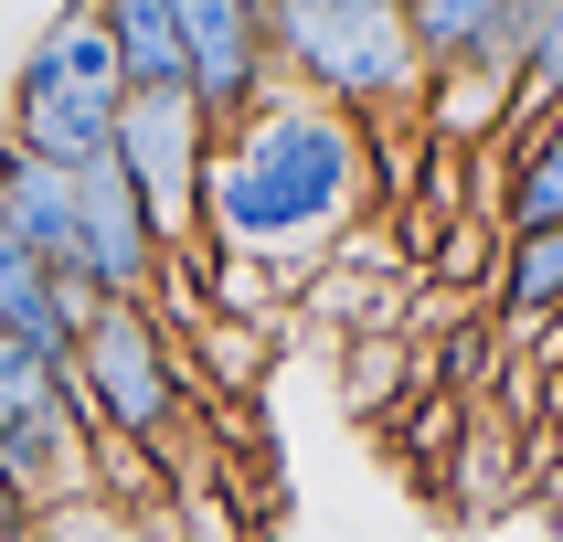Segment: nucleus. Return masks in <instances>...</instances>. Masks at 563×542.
I'll list each match as a JSON object with an SVG mask.
<instances>
[{
  "instance_id": "nucleus-1",
  "label": "nucleus",
  "mask_w": 563,
  "mask_h": 542,
  "mask_svg": "<svg viewBox=\"0 0 563 542\" xmlns=\"http://www.w3.org/2000/svg\"><path fill=\"white\" fill-rule=\"evenodd\" d=\"M351 223H373L362 128L330 118L319 96L266 86L245 118L213 139V170H202V245L255 255V266H277V277L298 287Z\"/></svg>"
},
{
  "instance_id": "nucleus-2",
  "label": "nucleus",
  "mask_w": 563,
  "mask_h": 542,
  "mask_svg": "<svg viewBox=\"0 0 563 542\" xmlns=\"http://www.w3.org/2000/svg\"><path fill=\"white\" fill-rule=\"evenodd\" d=\"M266 64L287 96H319L351 128H415L426 64L394 0H266Z\"/></svg>"
},
{
  "instance_id": "nucleus-3",
  "label": "nucleus",
  "mask_w": 563,
  "mask_h": 542,
  "mask_svg": "<svg viewBox=\"0 0 563 542\" xmlns=\"http://www.w3.org/2000/svg\"><path fill=\"white\" fill-rule=\"evenodd\" d=\"M118 107H128V86H118V54H107L96 11L86 0H54L43 32L0 75V150L43 159V170H96Z\"/></svg>"
},
{
  "instance_id": "nucleus-4",
  "label": "nucleus",
  "mask_w": 563,
  "mask_h": 542,
  "mask_svg": "<svg viewBox=\"0 0 563 542\" xmlns=\"http://www.w3.org/2000/svg\"><path fill=\"white\" fill-rule=\"evenodd\" d=\"M64 394L75 414L96 425V446H128V457H159V446H181L191 405V362L181 341L159 330V309H96L75 330V362H64Z\"/></svg>"
},
{
  "instance_id": "nucleus-5",
  "label": "nucleus",
  "mask_w": 563,
  "mask_h": 542,
  "mask_svg": "<svg viewBox=\"0 0 563 542\" xmlns=\"http://www.w3.org/2000/svg\"><path fill=\"white\" fill-rule=\"evenodd\" d=\"M107 170L128 202L150 213V245H202V170H213V128L191 118V96H128L107 128Z\"/></svg>"
},
{
  "instance_id": "nucleus-6",
  "label": "nucleus",
  "mask_w": 563,
  "mask_h": 542,
  "mask_svg": "<svg viewBox=\"0 0 563 542\" xmlns=\"http://www.w3.org/2000/svg\"><path fill=\"white\" fill-rule=\"evenodd\" d=\"M170 32H181V96H191V118L213 128V139L277 86L266 11H255V0H170Z\"/></svg>"
},
{
  "instance_id": "nucleus-7",
  "label": "nucleus",
  "mask_w": 563,
  "mask_h": 542,
  "mask_svg": "<svg viewBox=\"0 0 563 542\" xmlns=\"http://www.w3.org/2000/svg\"><path fill=\"white\" fill-rule=\"evenodd\" d=\"M0 478H11V500L43 521V510H75L96 500V425L75 414V394L54 383V405H32L0 425Z\"/></svg>"
},
{
  "instance_id": "nucleus-8",
  "label": "nucleus",
  "mask_w": 563,
  "mask_h": 542,
  "mask_svg": "<svg viewBox=\"0 0 563 542\" xmlns=\"http://www.w3.org/2000/svg\"><path fill=\"white\" fill-rule=\"evenodd\" d=\"M394 11H405L426 75H489V86H510V64H521V0H394Z\"/></svg>"
},
{
  "instance_id": "nucleus-9",
  "label": "nucleus",
  "mask_w": 563,
  "mask_h": 542,
  "mask_svg": "<svg viewBox=\"0 0 563 542\" xmlns=\"http://www.w3.org/2000/svg\"><path fill=\"white\" fill-rule=\"evenodd\" d=\"M532 436L521 425H500L489 405H468V425H457V446H446V468H437V489H446V510L457 521H500L521 489H532Z\"/></svg>"
},
{
  "instance_id": "nucleus-10",
  "label": "nucleus",
  "mask_w": 563,
  "mask_h": 542,
  "mask_svg": "<svg viewBox=\"0 0 563 542\" xmlns=\"http://www.w3.org/2000/svg\"><path fill=\"white\" fill-rule=\"evenodd\" d=\"M0 245H22L32 266L75 277V170H43V159L0 150Z\"/></svg>"
},
{
  "instance_id": "nucleus-11",
  "label": "nucleus",
  "mask_w": 563,
  "mask_h": 542,
  "mask_svg": "<svg viewBox=\"0 0 563 542\" xmlns=\"http://www.w3.org/2000/svg\"><path fill=\"white\" fill-rule=\"evenodd\" d=\"M96 319V298L75 277H54V266H32L22 245H0V330H11V341L22 351H43V362H75V330H86Z\"/></svg>"
},
{
  "instance_id": "nucleus-12",
  "label": "nucleus",
  "mask_w": 563,
  "mask_h": 542,
  "mask_svg": "<svg viewBox=\"0 0 563 542\" xmlns=\"http://www.w3.org/2000/svg\"><path fill=\"white\" fill-rule=\"evenodd\" d=\"M500 234H553L563 223V107H542V118H521L500 139Z\"/></svg>"
},
{
  "instance_id": "nucleus-13",
  "label": "nucleus",
  "mask_w": 563,
  "mask_h": 542,
  "mask_svg": "<svg viewBox=\"0 0 563 542\" xmlns=\"http://www.w3.org/2000/svg\"><path fill=\"white\" fill-rule=\"evenodd\" d=\"M330 351H341V414H362V425H383L405 394H437V351L415 330H373V341H330Z\"/></svg>"
},
{
  "instance_id": "nucleus-14",
  "label": "nucleus",
  "mask_w": 563,
  "mask_h": 542,
  "mask_svg": "<svg viewBox=\"0 0 563 542\" xmlns=\"http://www.w3.org/2000/svg\"><path fill=\"white\" fill-rule=\"evenodd\" d=\"M181 362H191V405H245L255 383L277 373V330H255V319H191L181 330Z\"/></svg>"
},
{
  "instance_id": "nucleus-15",
  "label": "nucleus",
  "mask_w": 563,
  "mask_h": 542,
  "mask_svg": "<svg viewBox=\"0 0 563 542\" xmlns=\"http://www.w3.org/2000/svg\"><path fill=\"white\" fill-rule=\"evenodd\" d=\"M107 54H118L128 96H181V32H170V0H86Z\"/></svg>"
},
{
  "instance_id": "nucleus-16",
  "label": "nucleus",
  "mask_w": 563,
  "mask_h": 542,
  "mask_svg": "<svg viewBox=\"0 0 563 542\" xmlns=\"http://www.w3.org/2000/svg\"><path fill=\"white\" fill-rule=\"evenodd\" d=\"M191 277H202V319H255V330H287V298L298 287L255 255H223V245H191Z\"/></svg>"
},
{
  "instance_id": "nucleus-17",
  "label": "nucleus",
  "mask_w": 563,
  "mask_h": 542,
  "mask_svg": "<svg viewBox=\"0 0 563 542\" xmlns=\"http://www.w3.org/2000/svg\"><path fill=\"white\" fill-rule=\"evenodd\" d=\"M457 425H468V405H457V394H405V405L383 414L373 436H383V457H394L405 478H426V489H437V468H446V446H457Z\"/></svg>"
},
{
  "instance_id": "nucleus-18",
  "label": "nucleus",
  "mask_w": 563,
  "mask_h": 542,
  "mask_svg": "<svg viewBox=\"0 0 563 542\" xmlns=\"http://www.w3.org/2000/svg\"><path fill=\"white\" fill-rule=\"evenodd\" d=\"M54 362H43V351H22L11 341V330H0V425H11V414H32V405H54Z\"/></svg>"
},
{
  "instance_id": "nucleus-19",
  "label": "nucleus",
  "mask_w": 563,
  "mask_h": 542,
  "mask_svg": "<svg viewBox=\"0 0 563 542\" xmlns=\"http://www.w3.org/2000/svg\"><path fill=\"white\" fill-rule=\"evenodd\" d=\"M32 542H139V532H128L107 500H75V510H43V521H32Z\"/></svg>"
},
{
  "instance_id": "nucleus-20",
  "label": "nucleus",
  "mask_w": 563,
  "mask_h": 542,
  "mask_svg": "<svg viewBox=\"0 0 563 542\" xmlns=\"http://www.w3.org/2000/svg\"><path fill=\"white\" fill-rule=\"evenodd\" d=\"M255 11H266V0H255Z\"/></svg>"
}]
</instances>
